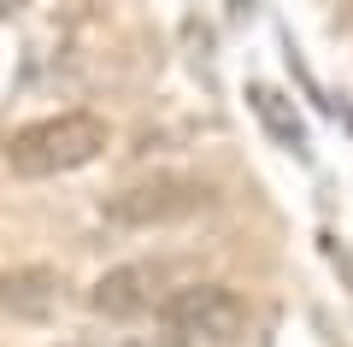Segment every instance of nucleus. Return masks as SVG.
<instances>
[{
    "label": "nucleus",
    "mask_w": 353,
    "mask_h": 347,
    "mask_svg": "<svg viewBox=\"0 0 353 347\" xmlns=\"http://www.w3.org/2000/svg\"><path fill=\"white\" fill-rule=\"evenodd\" d=\"M106 148H112V124L101 112H53V118L12 130L6 165H12V177L41 183V177H71L83 165H94Z\"/></svg>",
    "instance_id": "1"
},
{
    "label": "nucleus",
    "mask_w": 353,
    "mask_h": 347,
    "mask_svg": "<svg viewBox=\"0 0 353 347\" xmlns=\"http://www.w3.org/2000/svg\"><path fill=\"white\" fill-rule=\"evenodd\" d=\"M218 206V188L201 183V177H148V183H130L118 195L101 200V218L118 224V230H171V224L206 218Z\"/></svg>",
    "instance_id": "2"
},
{
    "label": "nucleus",
    "mask_w": 353,
    "mask_h": 347,
    "mask_svg": "<svg viewBox=\"0 0 353 347\" xmlns=\"http://www.w3.org/2000/svg\"><path fill=\"white\" fill-rule=\"evenodd\" d=\"M159 318H165V324H176L189 341L236 347L241 335H248L253 312H248V300H241L230 283H176L171 295H165Z\"/></svg>",
    "instance_id": "3"
},
{
    "label": "nucleus",
    "mask_w": 353,
    "mask_h": 347,
    "mask_svg": "<svg viewBox=\"0 0 353 347\" xmlns=\"http://www.w3.org/2000/svg\"><path fill=\"white\" fill-rule=\"evenodd\" d=\"M176 288V265L171 259H130L94 277L88 288V312L101 318H148L165 306V295Z\"/></svg>",
    "instance_id": "4"
},
{
    "label": "nucleus",
    "mask_w": 353,
    "mask_h": 347,
    "mask_svg": "<svg viewBox=\"0 0 353 347\" xmlns=\"http://www.w3.org/2000/svg\"><path fill=\"white\" fill-rule=\"evenodd\" d=\"M65 300V283L53 265H18V271L0 277V312L12 318H53Z\"/></svg>",
    "instance_id": "5"
},
{
    "label": "nucleus",
    "mask_w": 353,
    "mask_h": 347,
    "mask_svg": "<svg viewBox=\"0 0 353 347\" xmlns=\"http://www.w3.org/2000/svg\"><path fill=\"white\" fill-rule=\"evenodd\" d=\"M253 106H259V118H265V124L277 130V141L301 148V118H289V112H283V95H271V88H253Z\"/></svg>",
    "instance_id": "6"
},
{
    "label": "nucleus",
    "mask_w": 353,
    "mask_h": 347,
    "mask_svg": "<svg viewBox=\"0 0 353 347\" xmlns=\"http://www.w3.org/2000/svg\"><path fill=\"white\" fill-rule=\"evenodd\" d=\"M124 347H194V341H189L183 330H176V324H165V318H159V324H153L148 335H130Z\"/></svg>",
    "instance_id": "7"
},
{
    "label": "nucleus",
    "mask_w": 353,
    "mask_h": 347,
    "mask_svg": "<svg viewBox=\"0 0 353 347\" xmlns=\"http://www.w3.org/2000/svg\"><path fill=\"white\" fill-rule=\"evenodd\" d=\"M24 6H30V0H0V18H6V12H24Z\"/></svg>",
    "instance_id": "8"
}]
</instances>
